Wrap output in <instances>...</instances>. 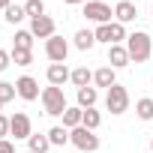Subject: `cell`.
I'll use <instances>...</instances> for the list:
<instances>
[{"label": "cell", "instance_id": "obj_27", "mask_svg": "<svg viewBox=\"0 0 153 153\" xmlns=\"http://www.w3.org/2000/svg\"><path fill=\"white\" fill-rule=\"evenodd\" d=\"M93 33H96V42H102V45H111V24H99Z\"/></svg>", "mask_w": 153, "mask_h": 153}, {"label": "cell", "instance_id": "obj_28", "mask_svg": "<svg viewBox=\"0 0 153 153\" xmlns=\"http://www.w3.org/2000/svg\"><path fill=\"white\" fill-rule=\"evenodd\" d=\"M9 63H12V54H9L6 48H0V72H6V69H9Z\"/></svg>", "mask_w": 153, "mask_h": 153}, {"label": "cell", "instance_id": "obj_10", "mask_svg": "<svg viewBox=\"0 0 153 153\" xmlns=\"http://www.w3.org/2000/svg\"><path fill=\"white\" fill-rule=\"evenodd\" d=\"M45 78H48V84H54V87H63V84L72 78V69H69L66 63H48V69H45Z\"/></svg>", "mask_w": 153, "mask_h": 153}, {"label": "cell", "instance_id": "obj_14", "mask_svg": "<svg viewBox=\"0 0 153 153\" xmlns=\"http://www.w3.org/2000/svg\"><path fill=\"white\" fill-rule=\"evenodd\" d=\"M72 45L78 48V51H90V48L96 45V33H93L90 27H81V30H75V36H72Z\"/></svg>", "mask_w": 153, "mask_h": 153}, {"label": "cell", "instance_id": "obj_15", "mask_svg": "<svg viewBox=\"0 0 153 153\" xmlns=\"http://www.w3.org/2000/svg\"><path fill=\"white\" fill-rule=\"evenodd\" d=\"M75 99H78V108H96L99 102V90L90 84V87H81V90H75Z\"/></svg>", "mask_w": 153, "mask_h": 153}, {"label": "cell", "instance_id": "obj_32", "mask_svg": "<svg viewBox=\"0 0 153 153\" xmlns=\"http://www.w3.org/2000/svg\"><path fill=\"white\" fill-rule=\"evenodd\" d=\"M9 6H12V0H0V9H3V12H6Z\"/></svg>", "mask_w": 153, "mask_h": 153}, {"label": "cell", "instance_id": "obj_11", "mask_svg": "<svg viewBox=\"0 0 153 153\" xmlns=\"http://www.w3.org/2000/svg\"><path fill=\"white\" fill-rule=\"evenodd\" d=\"M114 84H117V69H114V66L105 63V66L93 69V87H96V90H99V87L108 90V87H114Z\"/></svg>", "mask_w": 153, "mask_h": 153}, {"label": "cell", "instance_id": "obj_13", "mask_svg": "<svg viewBox=\"0 0 153 153\" xmlns=\"http://www.w3.org/2000/svg\"><path fill=\"white\" fill-rule=\"evenodd\" d=\"M129 63H132V57H129L126 45H108V66L123 69V66H129Z\"/></svg>", "mask_w": 153, "mask_h": 153}, {"label": "cell", "instance_id": "obj_31", "mask_svg": "<svg viewBox=\"0 0 153 153\" xmlns=\"http://www.w3.org/2000/svg\"><path fill=\"white\" fill-rule=\"evenodd\" d=\"M63 3H69V6H84L87 0H63Z\"/></svg>", "mask_w": 153, "mask_h": 153}, {"label": "cell", "instance_id": "obj_37", "mask_svg": "<svg viewBox=\"0 0 153 153\" xmlns=\"http://www.w3.org/2000/svg\"><path fill=\"white\" fill-rule=\"evenodd\" d=\"M24 153H30V150H24Z\"/></svg>", "mask_w": 153, "mask_h": 153}, {"label": "cell", "instance_id": "obj_19", "mask_svg": "<svg viewBox=\"0 0 153 153\" xmlns=\"http://www.w3.org/2000/svg\"><path fill=\"white\" fill-rule=\"evenodd\" d=\"M48 141H51V147H66V144H69V129L60 126V123L51 126V129H48Z\"/></svg>", "mask_w": 153, "mask_h": 153}, {"label": "cell", "instance_id": "obj_1", "mask_svg": "<svg viewBox=\"0 0 153 153\" xmlns=\"http://www.w3.org/2000/svg\"><path fill=\"white\" fill-rule=\"evenodd\" d=\"M126 51L132 57V63H147L150 54H153V39L147 30H135L126 36Z\"/></svg>", "mask_w": 153, "mask_h": 153}, {"label": "cell", "instance_id": "obj_35", "mask_svg": "<svg viewBox=\"0 0 153 153\" xmlns=\"http://www.w3.org/2000/svg\"><path fill=\"white\" fill-rule=\"evenodd\" d=\"M96 3H108V0H96Z\"/></svg>", "mask_w": 153, "mask_h": 153}, {"label": "cell", "instance_id": "obj_3", "mask_svg": "<svg viewBox=\"0 0 153 153\" xmlns=\"http://www.w3.org/2000/svg\"><path fill=\"white\" fill-rule=\"evenodd\" d=\"M69 144L78 147L81 153H93V150H99V135L87 126H75V129H69Z\"/></svg>", "mask_w": 153, "mask_h": 153}, {"label": "cell", "instance_id": "obj_4", "mask_svg": "<svg viewBox=\"0 0 153 153\" xmlns=\"http://www.w3.org/2000/svg\"><path fill=\"white\" fill-rule=\"evenodd\" d=\"M105 108H108L114 117L126 114V111H129V90H126L123 84L108 87V90H105Z\"/></svg>", "mask_w": 153, "mask_h": 153}, {"label": "cell", "instance_id": "obj_30", "mask_svg": "<svg viewBox=\"0 0 153 153\" xmlns=\"http://www.w3.org/2000/svg\"><path fill=\"white\" fill-rule=\"evenodd\" d=\"M0 153H15V144L9 138H0Z\"/></svg>", "mask_w": 153, "mask_h": 153}, {"label": "cell", "instance_id": "obj_9", "mask_svg": "<svg viewBox=\"0 0 153 153\" xmlns=\"http://www.w3.org/2000/svg\"><path fill=\"white\" fill-rule=\"evenodd\" d=\"M27 30H30L36 39H51V36L57 33V21H54L51 15H42V18H33Z\"/></svg>", "mask_w": 153, "mask_h": 153}, {"label": "cell", "instance_id": "obj_26", "mask_svg": "<svg viewBox=\"0 0 153 153\" xmlns=\"http://www.w3.org/2000/svg\"><path fill=\"white\" fill-rule=\"evenodd\" d=\"M15 96H18V90H15V84H12V81H0V102L6 105V102H12Z\"/></svg>", "mask_w": 153, "mask_h": 153}, {"label": "cell", "instance_id": "obj_34", "mask_svg": "<svg viewBox=\"0 0 153 153\" xmlns=\"http://www.w3.org/2000/svg\"><path fill=\"white\" fill-rule=\"evenodd\" d=\"M0 114H3V102H0Z\"/></svg>", "mask_w": 153, "mask_h": 153}, {"label": "cell", "instance_id": "obj_8", "mask_svg": "<svg viewBox=\"0 0 153 153\" xmlns=\"http://www.w3.org/2000/svg\"><path fill=\"white\" fill-rule=\"evenodd\" d=\"M15 90H18V99H24V102H36L42 96L39 81L33 78V75H21V78H15Z\"/></svg>", "mask_w": 153, "mask_h": 153}, {"label": "cell", "instance_id": "obj_2", "mask_svg": "<svg viewBox=\"0 0 153 153\" xmlns=\"http://www.w3.org/2000/svg\"><path fill=\"white\" fill-rule=\"evenodd\" d=\"M39 99H42V108H45V114H48V117H63V111L69 108L63 87H54V84L42 87V96H39Z\"/></svg>", "mask_w": 153, "mask_h": 153}, {"label": "cell", "instance_id": "obj_23", "mask_svg": "<svg viewBox=\"0 0 153 153\" xmlns=\"http://www.w3.org/2000/svg\"><path fill=\"white\" fill-rule=\"evenodd\" d=\"M3 18H6V24H21V21L27 18V12H24V6H15V3H12V6L3 12Z\"/></svg>", "mask_w": 153, "mask_h": 153}, {"label": "cell", "instance_id": "obj_24", "mask_svg": "<svg viewBox=\"0 0 153 153\" xmlns=\"http://www.w3.org/2000/svg\"><path fill=\"white\" fill-rule=\"evenodd\" d=\"M33 33L30 30H15V45L12 48H27V51H33Z\"/></svg>", "mask_w": 153, "mask_h": 153}, {"label": "cell", "instance_id": "obj_5", "mask_svg": "<svg viewBox=\"0 0 153 153\" xmlns=\"http://www.w3.org/2000/svg\"><path fill=\"white\" fill-rule=\"evenodd\" d=\"M84 18H87V21H93L96 27H99V24H111V21H114V9H111L108 3L87 0V3H84Z\"/></svg>", "mask_w": 153, "mask_h": 153}, {"label": "cell", "instance_id": "obj_21", "mask_svg": "<svg viewBox=\"0 0 153 153\" xmlns=\"http://www.w3.org/2000/svg\"><path fill=\"white\" fill-rule=\"evenodd\" d=\"M9 54H12L15 66H30L33 63V51H27V48H9Z\"/></svg>", "mask_w": 153, "mask_h": 153}, {"label": "cell", "instance_id": "obj_18", "mask_svg": "<svg viewBox=\"0 0 153 153\" xmlns=\"http://www.w3.org/2000/svg\"><path fill=\"white\" fill-rule=\"evenodd\" d=\"M81 117H84V108H78V105H69L66 111H63V123L60 126H66V129H75V126H81Z\"/></svg>", "mask_w": 153, "mask_h": 153}, {"label": "cell", "instance_id": "obj_16", "mask_svg": "<svg viewBox=\"0 0 153 153\" xmlns=\"http://www.w3.org/2000/svg\"><path fill=\"white\" fill-rule=\"evenodd\" d=\"M69 81H72V87H75V90H81V87H90V84H93V72H90L87 66H75Z\"/></svg>", "mask_w": 153, "mask_h": 153}, {"label": "cell", "instance_id": "obj_6", "mask_svg": "<svg viewBox=\"0 0 153 153\" xmlns=\"http://www.w3.org/2000/svg\"><path fill=\"white\" fill-rule=\"evenodd\" d=\"M45 57H48L51 63H66V57H69V42L54 33L51 39H45Z\"/></svg>", "mask_w": 153, "mask_h": 153}, {"label": "cell", "instance_id": "obj_7", "mask_svg": "<svg viewBox=\"0 0 153 153\" xmlns=\"http://www.w3.org/2000/svg\"><path fill=\"white\" fill-rule=\"evenodd\" d=\"M9 135H15V141H27L33 135V123H30V117L24 111H15L9 117Z\"/></svg>", "mask_w": 153, "mask_h": 153}, {"label": "cell", "instance_id": "obj_36", "mask_svg": "<svg viewBox=\"0 0 153 153\" xmlns=\"http://www.w3.org/2000/svg\"><path fill=\"white\" fill-rule=\"evenodd\" d=\"M150 15H153V6H150Z\"/></svg>", "mask_w": 153, "mask_h": 153}, {"label": "cell", "instance_id": "obj_25", "mask_svg": "<svg viewBox=\"0 0 153 153\" xmlns=\"http://www.w3.org/2000/svg\"><path fill=\"white\" fill-rule=\"evenodd\" d=\"M24 12H27L30 21H33V18H42V15H45V3H42V0H27V3H24Z\"/></svg>", "mask_w": 153, "mask_h": 153}, {"label": "cell", "instance_id": "obj_20", "mask_svg": "<svg viewBox=\"0 0 153 153\" xmlns=\"http://www.w3.org/2000/svg\"><path fill=\"white\" fill-rule=\"evenodd\" d=\"M135 114H138V120H153V99L150 96H141L135 102Z\"/></svg>", "mask_w": 153, "mask_h": 153}, {"label": "cell", "instance_id": "obj_29", "mask_svg": "<svg viewBox=\"0 0 153 153\" xmlns=\"http://www.w3.org/2000/svg\"><path fill=\"white\" fill-rule=\"evenodd\" d=\"M6 135H9V117L0 114V138H6Z\"/></svg>", "mask_w": 153, "mask_h": 153}, {"label": "cell", "instance_id": "obj_17", "mask_svg": "<svg viewBox=\"0 0 153 153\" xmlns=\"http://www.w3.org/2000/svg\"><path fill=\"white\" fill-rule=\"evenodd\" d=\"M27 150H30V153H48V150H51L48 132H33V135L27 138Z\"/></svg>", "mask_w": 153, "mask_h": 153}, {"label": "cell", "instance_id": "obj_22", "mask_svg": "<svg viewBox=\"0 0 153 153\" xmlns=\"http://www.w3.org/2000/svg\"><path fill=\"white\" fill-rule=\"evenodd\" d=\"M99 123H102V114L96 111V108H84V117H81V126H87V129H99Z\"/></svg>", "mask_w": 153, "mask_h": 153}, {"label": "cell", "instance_id": "obj_12", "mask_svg": "<svg viewBox=\"0 0 153 153\" xmlns=\"http://www.w3.org/2000/svg\"><path fill=\"white\" fill-rule=\"evenodd\" d=\"M135 18H138V6L132 3V0H117V3H114V21L132 24Z\"/></svg>", "mask_w": 153, "mask_h": 153}, {"label": "cell", "instance_id": "obj_33", "mask_svg": "<svg viewBox=\"0 0 153 153\" xmlns=\"http://www.w3.org/2000/svg\"><path fill=\"white\" fill-rule=\"evenodd\" d=\"M150 153H153V138H150Z\"/></svg>", "mask_w": 153, "mask_h": 153}]
</instances>
